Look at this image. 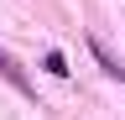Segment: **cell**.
I'll list each match as a JSON object with an SVG mask.
<instances>
[{"label": "cell", "instance_id": "6da1fadb", "mask_svg": "<svg viewBox=\"0 0 125 120\" xmlns=\"http://www.w3.org/2000/svg\"><path fill=\"white\" fill-rule=\"evenodd\" d=\"M0 78H5V84L16 89V94H31V78L21 73V63H16V57H10L5 47H0Z\"/></svg>", "mask_w": 125, "mask_h": 120}, {"label": "cell", "instance_id": "7a4b0ae2", "mask_svg": "<svg viewBox=\"0 0 125 120\" xmlns=\"http://www.w3.org/2000/svg\"><path fill=\"white\" fill-rule=\"evenodd\" d=\"M89 47H94V57H99V63H104V73H115V78H125V68H120V57H115V52H109V47H104V42H99V37H94V42H89Z\"/></svg>", "mask_w": 125, "mask_h": 120}, {"label": "cell", "instance_id": "3957f363", "mask_svg": "<svg viewBox=\"0 0 125 120\" xmlns=\"http://www.w3.org/2000/svg\"><path fill=\"white\" fill-rule=\"evenodd\" d=\"M42 68H47V73H57V78H68V57H62L57 47H52V52L42 57Z\"/></svg>", "mask_w": 125, "mask_h": 120}]
</instances>
